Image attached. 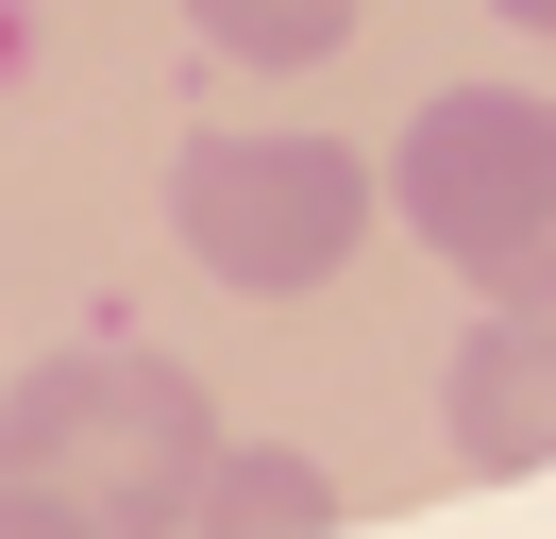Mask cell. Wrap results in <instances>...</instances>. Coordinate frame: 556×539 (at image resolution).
<instances>
[{"instance_id": "obj_1", "label": "cell", "mask_w": 556, "mask_h": 539, "mask_svg": "<svg viewBox=\"0 0 556 539\" xmlns=\"http://www.w3.org/2000/svg\"><path fill=\"white\" fill-rule=\"evenodd\" d=\"M203 472H219V404L152 337H68V354H35L0 388V489L68 505L102 539H186Z\"/></svg>"}, {"instance_id": "obj_2", "label": "cell", "mask_w": 556, "mask_h": 539, "mask_svg": "<svg viewBox=\"0 0 556 539\" xmlns=\"http://www.w3.org/2000/svg\"><path fill=\"white\" fill-rule=\"evenodd\" d=\"M388 220L489 303H556V101L522 85H439L388 152Z\"/></svg>"}, {"instance_id": "obj_3", "label": "cell", "mask_w": 556, "mask_h": 539, "mask_svg": "<svg viewBox=\"0 0 556 539\" xmlns=\"http://www.w3.org/2000/svg\"><path fill=\"white\" fill-rule=\"evenodd\" d=\"M169 236L219 287L304 303V287H338V253L371 236V168H354L338 135H203V152L169 168Z\"/></svg>"}, {"instance_id": "obj_4", "label": "cell", "mask_w": 556, "mask_h": 539, "mask_svg": "<svg viewBox=\"0 0 556 539\" xmlns=\"http://www.w3.org/2000/svg\"><path fill=\"white\" fill-rule=\"evenodd\" d=\"M455 472H556V303H489L439 371Z\"/></svg>"}, {"instance_id": "obj_5", "label": "cell", "mask_w": 556, "mask_h": 539, "mask_svg": "<svg viewBox=\"0 0 556 539\" xmlns=\"http://www.w3.org/2000/svg\"><path fill=\"white\" fill-rule=\"evenodd\" d=\"M320 523H338V472H320V455H287V438H219L186 539H320Z\"/></svg>"}, {"instance_id": "obj_6", "label": "cell", "mask_w": 556, "mask_h": 539, "mask_svg": "<svg viewBox=\"0 0 556 539\" xmlns=\"http://www.w3.org/2000/svg\"><path fill=\"white\" fill-rule=\"evenodd\" d=\"M203 17V51H237V67H320L354 34V0H186Z\"/></svg>"}, {"instance_id": "obj_7", "label": "cell", "mask_w": 556, "mask_h": 539, "mask_svg": "<svg viewBox=\"0 0 556 539\" xmlns=\"http://www.w3.org/2000/svg\"><path fill=\"white\" fill-rule=\"evenodd\" d=\"M0 539H102V523H68V505H35V489H0Z\"/></svg>"}, {"instance_id": "obj_8", "label": "cell", "mask_w": 556, "mask_h": 539, "mask_svg": "<svg viewBox=\"0 0 556 539\" xmlns=\"http://www.w3.org/2000/svg\"><path fill=\"white\" fill-rule=\"evenodd\" d=\"M506 17H522V34H556V0H506Z\"/></svg>"}]
</instances>
